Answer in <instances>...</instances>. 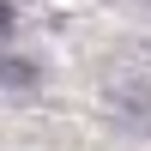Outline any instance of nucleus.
Instances as JSON below:
<instances>
[{
	"label": "nucleus",
	"instance_id": "f257e3e1",
	"mask_svg": "<svg viewBox=\"0 0 151 151\" xmlns=\"http://www.w3.org/2000/svg\"><path fill=\"white\" fill-rule=\"evenodd\" d=\"M12 30V0H0V36Z\"/></svg>",
	"mask_w": 151,
	"mask_h": 151
}]
</instances>
